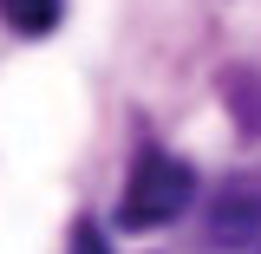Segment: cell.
<instances>
[{"mask_svg": "<svg viewBox=\"0 0 261 254\" xmlns=\"http://www.w3.org/2000/svg\"><path fill=\"white\" fill-rule=\"evenodd\" d=\"M196 202V170L183 157H170V150H144V157L130 163V183L118 195V228H163L176 222L183 209Z\"/></svg>", "mask_w": 261, "mask_h": 254, "instance_id": "cell-1", "label": "cell"}, {"mask_svg": "<svg viewBox=\"0 0 261 254\" xmlns=\"http://www.w3.org/2000/svg\"><path fill=\"white\" fill-rule=\"evenodd\" d=\"M202 241L216 254H261V170H235L202 209Z\"/></svg>", "mask_w": 261, "mask_h": 254, "instance_id": "cell-2", "label": "cell"}, {"mask_svg": "<svg viewBox=\"0 0 261 254\" xmlns=\"http://www.w3.org/2000/svg\"><path fill=\"white\" fill-rule=\"evenodd\" d=\"M222 104L235 111L242 137H261V72L255 65H228L222 72Z\"/></svg>", "mask_w": 261, "mask_h": 254, "instance_id": "cell-3", "label": "cell"}, {"mask_svg": "<svg viewBox=\"0 0 261 254\" xmlns=\"http://www.w3.org/2000/svg\"><path fill=\"white\" fill-rule=\"evenodd\" d=\"M65 13V0H0V20L13 33H27V39H39V33H53Z\"/></svg>", "mask_w": 261, "mask_h": 254, "instance_id": "cell-4", "label": "cell"}, {"mask_svg": "<svg viewBox=\"0 0 261 254\" xmlns=\"http://www.w3.org/2000/svg\"><path fill=\"white\" fill-rule=\"evenodd\" d=\"M72 254H111V248H105V235H98L92 222H79L72 228Z\"/></svg>", "mask_w": 261, "mask_h": 254, "instance_id": "cell-5", "label": "cell"}]
</instances>
